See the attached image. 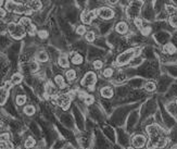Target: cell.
<instances>
[{"label": "cell", "mask_w": 177, "mask_h": 149, "mask_svg": "<svg viewBox=\"0 0 177 149\" xmlns=\"http://www.w3.org/2000/svg\"><path fill=\"white\" fill-rule=\"evenodd\" d=\"M144 0H133L130 1L129 4L126 7V10H125V15L128 20L134 21L135 19H137L138 15L140 14L141 9L144 8Z\"/></svg>", "instance_id": "4"}, {"label": "cell", "mask_w": 177, "mask_h": 149, "mask_svg": "<svg viewBox=\"0 0 177 149\" xmlns=\"http://www.w3.org/2000/svg\"><path fill=\"white\" fill-rule=\"evenodd\" d=\"M37 35H38V37H39L40 39H46V38L49 36V33H48V31H46V30H40L39 32H37Z\"/></svg>", "instance_id": "55"}, {"label": "cell", "mask_w": 177, "mask_h": 149, "mask_svg": "<svg viewBox=\"0 0 177 149\" xmlns=\"http://www.w3.org/2000/svg\"><path fill=\"white\" fill-rule=\"evenodd\" d=\"M103 54V51L100 50V49H97L96 47H90L89 50H88V58L91 59V58H97L101 57Z\"/></svg>", "instance_id": "35"}, {"label": "cell", "mask_w": 177, "mask_h": 149, "mask_svg": "<svg viewBox=\"0 0 177 149\" xmlns=\"http://www.w3.org/2000/svg\"><path fill=\"white\" fill-rule=\"evenodd\" d=\"M0 10H1V17H2V19H4V17H6V15H7V11L4 10V8H1V9H0Z\"/></svg>", "instance_id": "59"}, {"label": "cell", "mask_w": 177, "mask_h": 149, "mask_svg": "<svg viewBox=\"0 0 177 149\" xmlns=\"http://www.w3.org/2000/svg\"><path fill=\"white\" fill-rule=\"evenodd\" d=\"M134 25L136 27H138L139 30H141V28L144 27V25H142V20H141V19H139V17L135 19V20H134Z\"/></svg>", "instance_id": "58"}, {"label": "cell", "mask_w": 177, "mask_h": 149, "mask_svg": "<svg viewBox=\"0 0 177 149\" xmlns=\"http://www.w3.org/2000/svg\"><path fill=\"white\" fill-rule=\"evenodd\" d=\"M127 80V73L124 71H118L115 74V76H114V83H118V84H121V83H124V82Z\"/></svg>", "instance_id": "34"}, {"label": "cell", "mask_w": 177, "mask_h": 149, "mask_svg": "<svg viewBox=\"0 0 177 149\" xmlns=\"http://www.w3.org/2000/svg\"><path fill=\"white\" fill-rule=\"evenodd\" d=\"M139 123H140V110L136 108L133 111H130L129 115L127 116L126 123H125L124 127H125L127 132L131 134L137 129V126Z\"/></svg>", "instance_id": "5"}, {"label": "cell", "mask_w": 177, "mask_h": 149, "mask_svg": "<svg viewBox=\"0 0 177 149\" xmlns=\"http://www.w3.org/2000/svg\"><path fill=\"white\" fill-rule=\"evenodd\" d=\"M22 81H23V75L21 74V73H19V72H17V73H14V74L11 76L10 82L12 85H19Z\"/></svg>", "instance_id": "42"}, {"label": "cell", "mask_w": 177, "mask_h": 149, "mask_svg": "<svg viewBox=\"0 0 177 149\" xmlns=\"http://www.w3.org/2000/svg\"><path fill=\"white\" fill-rule=\"evenodd\" d=\"M0 139H1V142H9V140H12V133L2 132L1 133V136H0Z\"/></svg>", "instance_id": "50"}, {"label": "cell", "mask_w": 177, "mask_h": 149, "mask_svg": "<svg viewBox=\"0 0 177 149\" xmlns=\"http://www.w3.org/2000/svg\"><path fill=\"white\" fill-rule=\"evenodd\" d=\"M142 62H144V58L140 57V54H139V56H136V57H134L131 59L130 65H131V67H139Z\"/></svg>", "instance_id": "46"}, {"label": "cell", "mask_w": 177, "mask_h": 149, "mask_svg": "<svg viewBox=\"0 0 177 149\" xmlns=\"http://www.w3.org/2000/svg\"><path fill=\"white\" fill-rule=\"evenodd\" d=\"M65 76H66V78L70 82H73L77 76V72L75 71V70H72V69H71V70L65 72Z\"/></svg>", "instance_id": "48"}, {"label": "cell", "mask_w": 177, "mask_h": 149, "mask_svg": "<svg viewBox=\"0 0 177 149\" xmlns=\"http://www.w3.org/2000/svg\"><path fill=\"white\" fill-rule=\"evenodd\" d=\"M19 23L22 25V26L25 28V30H27L28 27L32 25V20H30V17H21L20 19V21H19Z\"/></svg>", "instance_id": "45"}, {"label": "cell", "mask_w": 177, "mask_h": 149, "mask_svg": "<svg viewBox=\"0 0 177 149\" xmlns=\"http://www.w3.org/2000/svg\"><path fill=\"white\" fill-rule=\"evenodd\" d=\"M140 122H144V120L151 115H154L157 112V103L153 99H149L140 107Z\"/></svg>", "instance_id": "9"}, {"label": "cell", "mask_w": 177, "mask_h": 149, "mask_svg": "<svg viewBox=\"0 0 177 149\" xmlns=\"http://www.w3.org/2000/svg\"><path fill=\"white\" fill-rule=\"evenodd\" d=\"M58 86H54L51 82H48L47 84L45 85V93H46V95L51 97V96H54L57 95V92H58Z\"/></svg>", "instance_id": "28"}, {"label": "cell", "mask_w": 177, "mask_h": 149, "mask_svg": "<svg viewBox=\"0 0 177 149\" xmlns=\"http://www.w3.org/2000/svg\"><path fill=\"white\" fill-rule=\"evenodd\" d=\"M27 96L25 95V93H22V94H17L15 95V103H17V107H23L25 103H26V98Z\"/></svg>", "instance_id": "32"}, {"label": "cell", "mask_w": 177, "mask_h": 149, "mask_svg": "<svg viewBox=\"0 0 177 149\" xmlns=\"http://www.w3.org/2000/svg\"><path fill=\"white\" fill-rule=\"evenodd\" d=\"M100 106H101V108L103 109V111L105 112V114H107L108 116H109L114 110V108H113L114 103H112V102L110 101V99L103 98L102 100L100 99Z\"/></svg>", "instance_id": "22"}, {"label": "cell", "mask_w": 177, "mask_h": 149, "mask_svg": "<svg viewBox=\"0 0 177 149\" xmlns=\"http://www.w3.org/2000/svg\"><path fill=\"white\" fill-rule=\"evenodd\" d=\"M112 146L114 145L105 137V135L102 133L101 129L96 127L94 131V144H92V147H95V148H110Z\"/></svg>", "instance_id": "8"}, {"label": "cell", "mask_w": 177, "mask_h": 149, "mask_svg": "<svg viewBox=\"0 0 177 149\" xmlns=\"http://www.w3.org/2000/svg\"><path fill=\"white\" fill-rule=\"evenodd\" d=\"M6 10L11 13H17V14H26L27 7L26 4H23L21 2H17L14 0H8L6 2Z\"/></svg>", "instance_id": "12"}, {"label": "cell", "mask_w": 177, "mask_h": 149, "mask_svg": "<svg viewBox=\"0 0 177 149\" xmlns=\"http://www.w3.org/2000/svg\"><path fill=\"white\" fill-rule=\"evenodd\" d=\"M49 58H50V56L48 54L47 51L41 50L37 54V59H38V61L41 62V63H46V62H48Z\"/></svg>", "instance_id": "39"}, {"label": "cell", "mask_w": 177, "mask_h": 149, "mask_svg": "<svg viewBox=\"0 0 177 149\" xmlns=\"http://www.w3.org/2000/svg\"><path fill=\"white\" fill-rule=\"evenodd\" d=\"M166 110L170 112L173 116H177V103H176V101L170 102V103L166 106Z\"/></svg>", "instance_id": "44"}, {"label": "cell", "mask_w": 177, "mask_h": 149, "mask_svg": "<svg viewBox=\"0 0 177 149\" xmlns=\"http://www.w3.org/2000/svg\"><path fill=\"white\" fill-rule=\"evenodd\" d=\"M72 96L67 93V94H60V95H56V106H58L60 109L67 111L71 108L72 105Z\"/></svg>", "instance_id": "14"}, {"label": "cell", "mask_w": 177, "mask_h": 149, "mask_svg": "<svg viewBox=\"0 0 177 149\" xmlns=\"http://www.w3.org/2000/svg\"><path fill=\"white\" fill-rule=\"evenodd\" d=\"M54 83L57 85L58 87H60V89H64L65 88V81H64V77L62 75L57 74L54 76Z\"/></svg>", "instance_id": "40"}, {"label": "cell", "mask_w": 177, "mask_h": 149, "mask_svg": "<svg viewBox=\"0 0 177 149\" xmlns=\"http://www.w3.org/2000/svg\"><path fill=\"white\" fill-rule=\"evenodd\" d=\"M92 67H94V69H96V70H101V68L103 67V61L100 60V59H97V60H95V61L92 62Z\"/></svg>", "instance_id": "54"}, {"label": "cell", "mask_w": 177, "mask_h": 149, "mask_svg": "<svg viewBox=\"0 0 177 149\" xmlns=\"http://www.w3.org/2000/svg\"><path fill=\"white\" fill-rule=\"evenodd\" d=\"M71 62L73 63L74 65H80L84 63V58L80 54H77V52H73L72 54V58H71Z\"/></svg>", "instance_id": "33"}, {"label": "cell", "mask_w": 177, "mask_h": 149, "mask_svg": "<svg viewBox=\"0 0 177 149\" xmlns=\"http://www.w3.org/2000/svg\"><path fill=\"white\" fill-rule=\"evenodd\" d=\"M24 122L26 124L27 129L30 132V134H33L36 138H39L41 137V134H43V129H40V124L39 123H36V121H32V120H24Z\"/></svg>", "instance_id": "17"}, {"label": "cell", "mask_w": 177, "mask_h": 149, "mask_svg": "<svg viewBox=\"0 0 177 149\" xmlns=\"http://www.w3.org/2000/svg\"><path fill=\"white\" fill-rule=\"evenodd\" d=\"M170 139L173 142H176L177 144V125L174 126L173 131L170 132Z\"/></svg>", "instance_id": "56"}, {"label": "cell", "mask_w": 177, "mask_h": 149, "mask_svg": "<svg viewBox=\"0 0 177 149\" xmlns=\"http://www.w3.org/2000/svg\"><path fill=\"white\" fill-rule=\"evenodd\" d=\"M8 32L11 35V37L13 39L20 41L25 36L26 30L24 28L20 23H15V22H10L8 24Z\"/></svg>", "instance_id": "11"}, {"label": "cell", "mask_w": 177, "mask_h": 149, "mask_svg": "<svg viewBox=\"0 0 177 149\" xmlns=\"http://www.w3.org/2000/svg\"><path fill=\"white\" fill-rule=\"evenodd\" d=\"M128 30H129V26L125 21H118L115 24V32L117 34H126Z\"/></svg>", "instance_id": "26"}, {"label": "cell", "mask_w": 177, "mask_h": 149, "mask_svg": "<svg viewBox=\"0 0 177 149\" xmlns=\"http://www.w3.org/2000/svg\"><path fill=\"white\" fill-rule=\"evenodd\" d=\"M97 82H98V78H97L96 73L92 71H88L86 74L84 75V77L82 78L80 85L84 86V87L89 88L91 87V86H95V85L97 84Z\"/></svg>", "instance_id": "15"}, {"label": "cell", "mask_w": 177, "mask_h": 149, "mask_svg": "<svg viewBox=\"0 0 177 149\" xmlns=\"http://www.w3.org/2000/svg\"><path fill=\"white\" fill-rule=\"evenodd\" d=\"M58 64L63 69L69 68L70 63H69V57H67L66 54L63 52V54H61L60 56H59V58H58Z\"/></svg>", "instance_id": "30"}, {"label": "cell", "mask_w": 177, "mask_h": 149, "mask_svg": "<svg viewBox=\"0 0 177 149\" xmlns=\"http://www.w3.org/2000/svg\"><path fill=\"white\" fill-rule=\"evenodd\" d=\"M129 86L128 85H121L116 88V97L120 100H124L129 94Z\"/></svg>", "instance_id": "21"}, {"label": "cell", "mask_w": 177, "mask_h": 149, "mask_svg": "<svg viewBox=\"0 0 177 149\" xmlns=\"http://www.w3.org/2000/svg\"><path fill=\"white\" fill-rule=\"evenodd\" d=\"M80 101H83L84 105L86 106V107H89V106L94 105L95 103V96L90 95V94H86L85 97H84V99L83 100H80Z\"/></svg>", "instance_id": "41"}, {"label": "cell", "mask_w": 177, "mask_h": 149, "mask_svg": "<svg viewBox=\"0 0 177 149\" xmlns=\"http://www.w3.org/2000/svg\"><path fill=\"white\" fill-rule=\"evenodd\" d=\"M98 15L103 21H110L115 17V11L110 7H100L98 9Z\"/></svg>", "instance_id": "19"}, {"label": "cell", "mask_w": 177, "mask_h": 149, "mask_svg": "<svg viewBox=\"0 0 177 149\" xmlns=\"http://www.w3.org/2000/svg\"><path fill=\"white\" fill-rule=\"evenodd\" d=\"M98 15V9L94 10H84L80 13V21L84 24H91V22L97 17Z\"/></svg>", "instance_id": "18"}, {"label": "cell", "mask_w": 177, "mask_h": 149, "mask_svg": "<svg viewBox=\"0 0 177 149\" xmlns=\"http://www.w3.org/2000/svg\"><path fill=\"white\" fill-rule=\"evenodd\" d=\"M26 7L33 12H38L43 8V2L41 0H28L26 2Z\"/></svg>", "instance_id": "23"}, {"label": "cell", "mask_w": 177, "mask_h": 149, "mask_svg": "<svg viewBox=\"0 0 177 149\" xmlns=\"http://www.w3.org/2000/svg\"><path fill=\"white\" fill-rule=\"evenodd\" d=\"M144 88L147 93H153L157 90V85L153 82H146L144 85Z\"/></svg>", "instance_id": "43"}, {"label": "cell", "mask_w": 177, "mask_h": 149, "mask_svg": "<svg viewBox=\"0 0 177 149\" xmlns=\"http://www.w3.org/2000/svg\"><path fill=\"white\" fill-rule=\"evenodd\" d=\"M85 39H86V41H88V43H94V41H96V32L92 31V30L87 32L86 34H85Z\"/></svg>", "instance_id": "47"}, {"label": "cell", "mask_w": 177, "mask_h": 149, "mask_svg": "<svg viewBox=\"0 0 177 149\" xmlns=\"http://www.w3.org/2000/svg\"><path fill=\"white\" fill-rule=\"evenodd\" d=\"M170 25L174 28H177V12L173 15H170Z\"/></svg>", "instance_id": "51"}, {"label": "cell", "mask_w": 177, "mask_h": 149, "mask_svg": "<svg viewBox=\"0 0 177 149\" xmlns=\"http://www.w3.org/2000/svg\"><path fill=\"white\" fill-rule=\"evenodd\" d=\"M111 26L112 24L108 23V22H103V23H100L98 25V30L100 32V34H107L109 33V31L111 30Z\"/></svg>", "instance_id": "37"}, {"label": "cell", "mask_w": 177, "mask_h": 149, "mask_svg": "<svg viewBox=\"0 0 177 149\" xmlns=\"http://www.w3.org/2000/svg\"><path fill=\"white\" fill-rule=\"evenodd\" d=\"M114 75V70L112 68H105L102 71V76L104 78H111Z\"/></svg>", "instance_id": "49"}, {"label": "cell", "mask_w": 177, "mask_h": 149, "mask_svg": "<svg viewBox=\"0 0 177 149\" xmlns=\"http://www.w3.org/2000/svg\"><path fill=\"white\" fill-rule=\"evenodd\" d=\"M85 2H86V0H77V4H79V6H83V4H85Z\"/></svg>", "instance_id": "60"}, {"label": "cell", "mask_w": 177, "mask_h": 149, "mask_svg": "<svg viewBox=\"0 0 177 149\" xmlns=\"http://www.w3.org/2000/svg\"><path fill=\"white\" fill-rule=\"evenodd\" d=\"M140 31H141V34H142V36H149V34H150L151 32H152V27L144 26V27H142V28H141Z\"/></svg>", "instance_id": "57"}, {"label": "cell", "mask_w": 177, "mask_h": 149, "mask_svg": "<svg viewBox=\"0 0 177 149\" xmlns=\"http://www.w3.org/2000/svg\"><path fill=\"white\" fill-rule=\"evenodd\" d=\"M165 11L167 12L168 15H173L174 13H176L177 12V8L174 7V6H170V4H166V7H165Z\"/></svg>", "instance_id": "52"}, {"label": "cell", "mask_w": 177, "mask_h": 149, "mask_svg": "<svg viewBox=\"0 0 177 149\" xmlns=\"http://www.w3.org/2000/svg\"><path fill=\"white\" fill-rule=\"evenodd\" d=\"M85 112L78 107V106H73L72 107V114L75 120V125H76L77 132H84L86 129V118H85Z\"/></svg>", "instance_id": "7"}, {"label": "cell", "mask_w": 177, "mask_h": 149, "mask_svg": "<svg viewBox=\"0 0 177 149\" xmlns=\"http://www.w3.org/2000/svg\"><path fill=\"white\" fill-rule=\"evenodd\" d=\"M140 51H141V49L139 47L129 48V49L124 50L122 54H120L116 57L115 64H116L117 67H123V65L129 63V62L131 61V59H133V58L140 54Z\"/></svg>", "instance_id": "3"}, {"label": "cell", "mask_w": 177, "mask_h": 149, "mask_svg": "<svg viewBox=\"0 0 177 149\" xmlns=\"http://www.w3.org/2000/svg\"><path fill=\"white\" fill-rule=\"evenodd\" d=\"M14 102L12 99H10L8 102H6L2 107L4 108V110H6V112H7V114H9L10 116H12V118H19V111H17V107H15V105H14Z\"/></svg>", "instance_id": "20"}, {"label": "cell", "mask_w": 177, "mask_h": 149, "mask_svg": "<svg viewBox=\"0 0 177 149\" xmlns=\"http://www.w3.org/2000/svg\"><path fill=\"white\" fill-rule=\"evenodd\" d=\"M100 95L102 96V98L104 99H112L114 96V90L111 86H101L100 87Z\"/></svg>", "instance_id": "24"}, {"label": "cell", "mask_w": 177, "mask_h": 149, "mask_svg": "<svg viewBox=\"0 0 177 149\" xmlns=\"http://www.w3.org/2000/svg\"><path fill=\"white\" fill-rule=\"evenodd\" d=\"M147 142H148L147 137L144 134H140V133H135L134 135L131 136V138H130V144H131L133 148L144 147V146L147 145Z\"/></svg>", "instance_id": "16"}, {"label": "cell", "mask_w": 177, "mask_h": 149, "mask_svg": "<svg viewBox=\"0 0 177 149\" xmlns=\"http://www.w3.org/2000/svg\"><path fill=\"white\" fill-rule=\"evenodd\" d=\"M56 115H57V119L59 120V122H60L62 125H64L65 127H67V129H70L75 132L76 125H75V120H74V116L72 113L60 109L59 111L56 112Z\"/></svg>", "instance_id": "6"}, {"label": "cell", "mask_w": 177, "mask_h": 149, "mask_svg": "<svg viewBox=\"0 0 177 149\" xmlns=\"http://www.w3.org/2000/svg\"><path fill=\"white\" fill-rule=\"evenodd\" d=\"M23 146L25 148H33L37 146V139L33 134H28V135L24 136V144Z\"/></svg>", "instance_id": "25"}, {"label": "cell", "mask_w": 177, "mask_h": 149, "mask_svg": "<svg viewBox=\"0 0 177 149\" xmlns=\"http://www.w3.org/2000/svg\"><path fill=\"white\" fill-rule=\"evenodd\" d=\"M139 103H133V105H123L118 106L113 110V112L109 115V122L115 127H122L125 125L127 116L129 115L130 111L138 108Z\"/></svg>", "instance_id": "1"}, {"label": "cell", "mask_w": 177, "mask_h": 149, "mask_svg": "<svg viewBox=\"0 0 177 149\" xmlns=\"http://www.w3.org/2000/svg\"><path fill=\"white\" fill-rule=\"evenodd\" d=\"M99 126H100L102 133L105 135V137L115 146L116 144V127L112 125L111 123H103Z\"/></svg>", "instance_id": "13"}, {"label": "cell", "mask_w": 177, "mask_h": 149, "mask_svg": "<svg viewBox=\"0 0 177 149\" xmlns=\"http://www.w3.org/2000/svg\"><path fill=\"white\" fill-rule=\"evenodd\" d=\"M87 114H88V118H90L92 121L101 125L105 123L107 121V114L105 112L103 111V109L101 108V106L99 105H91L87 108Z\"/></svg>", "instance_id": "2"}, {"label": "cell", "mask_w": 177, "mask_h": 149, "mask_svg": "<svg viewBox=\"0 0 177 149\" xmlns=\"http://www.w3.org/2000/svg\"><path fill=\"white\" fill-rule=\"evenodd\" d=\"M144 81L142 78H131L129 82H128V86L133 89H139L144 86Z\"/></svg>", "instance_id": "29"}, {"label": "cell", "mask_w": 177, "mask_h": 149, "mask_svg": "<svg viewBox=\"0 0 177 149\" xmlns=\"http://www.w3.org/2000/svg\"><path fill=\"white\" fill-rule=\"evenodd\" d=\"M23 113L25 115V118H32L34 115L36 114V108L33 103H28V105H25L23 107Z\"/></svg>", "instance_id": "27"}, {"label": "cell", "mask_w": 177, "mask_h": 149, "mask_svg": "<svg viewBox=\"0 0 177 149\" xmlns=\"http://www.w3.org/2000/svg\"><path fill=\"white\" fill-rule=\"evenodd\" d=\"M155 39H157L160 44H165L168 39H170V35L167 33H164V32H160L155 35Z\"/></svg>", "instance_id": "38"}, {"label": "cell", "mask_w": 177, "mask_h": 149, "mask_svg": "<svg viewBox=\"0 0 177 149\" xmlns=\"http://www.w3.org/2000/svg\"><path fill=\"white\" fill-rule=\"evenodd\" d=\"M87 33L86 26L85 25H78L76 28V34L79 35V36H84V35Z\"/></svg>", "instance_id": "53"}, {"label": "cell", "mask_w": 177, "mask_h": 149, "mask_svg": "<svg viewBox=\"0 0 177 149\" xmlns=\"http://www.w3.org/2000/svg\"><path fill=\"white\" fill-rule=\"evenodd\" d=\"M177 51V48L175 47V45L172 43H167L164 45L163 47V52L166 54H174Z\"/></svg>", "instance_id": "36"}, {"label": "cell", "mask_w": 177, "mask_h": 149, "mask_svg": "<svg viewBox=\"0 0 177 149\" xmlns=\"http://www.w3.org/2000/svg\"><path fill=\"white\" fill-rule=\"evenodd\" d=\"M142 14H144V19H147V20H152V19L154 17L153 7H152V6H146V7L144 8V10H142Z\"/></svg>", "instance_id": "31"}, {"label": "cell", "mask_w": 177, "mask_h": 149, "mask_svg": "<svg viewBox=\"0 0 177 149\" xmlns=\"http://www.w3.org/2000/svg\"><path fill=\"white\" fill-rule=\"evenodd\" d=\"M129 134L125 129L124 126L122 127H116V144L118 147L121 148H129L131 146H129L130 144V138Z\"/></svg>", "instance_id": "10"}]
</instances>
